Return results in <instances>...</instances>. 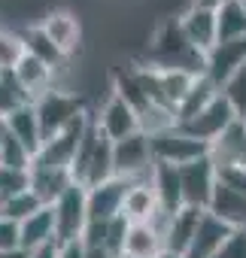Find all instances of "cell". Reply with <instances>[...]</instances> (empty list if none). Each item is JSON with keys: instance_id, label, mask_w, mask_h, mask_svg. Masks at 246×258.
Instances as JSON below:
<instances>
[{"instance_id": "1", "label": "cell", "mask_w": 246, "mask_h": 258, "mask_svg": "<svg viewBox=\"0 0 246 258\" xmlns=\"http://www.w3.org/2000/svg\"><path fill=\"white\" fill-rule=\"evenodd\" d=\"M146 58H149L152 70H189L195 76L207 73V55H201L186 40L179 19H170L155 31V37L146 49Z\"/></svg>"}, {"instance_id": "2", "label": "cell", "mask_w": 246, "mask_h": 258, "mask_svg": "<svg viewBox=\"0 0 246 258\" xmlns=\"http://www.w3.org/2000/svg\"><path fill=\"white\" fill-rule=\"evenodd\" d=\"M34 109H37V118H40V131H43V143L58 137L64 127H70L85 109V100L79 94H67V91H58V88H49L43 97L34 100Z\"/></svg>"}, {"instance_id": "3", "label": "cell", "mask_w": 246, "mask_h": 258, "mask_svg": "<svg viewBox=\"0 0 246 258\" xmlns=\"http://www.w3.org/2000/svg\"><path fill=\"white\" fill-rule=\"evenodd\" d=\"M112 164H115V176H121V179L149 182L152 179V170H155L149 134L137 131V134L125 137V140L112 143Z\"/></svg>"}, {"instance_id": "4", "label": "cell", "mask_w": 246, "mask_h": 258, "mask_svg": "<svg viewBox=\"0 0 246 258\" xmlns=\"http://www.w3.org/2000/svg\"><path fill=\"white\" fill-rule=\"evenodd\" d=\"M55 234H58V243H73V240H82V231L88 225V188L73 182L55 204Z\"/></svg>"}, {"instance_id": "5", "label": "cell", "mask_w": 246, "mask_h": 258, "mask_svg": "<svg viewBox=\"0 0 246 258\" xmlns=\"http://www.w3.org/2000/svg\"><path fill=\"white\" fill-rule=\"evenodd\" d=\"M91 121V112H82L70 127H64V131L52 140H46L34 158L31 167H55V170H70L73 161H76V152H79V143L85 137V127Z\"/></svg>"}, {"instance_id": "6", "label": "cell", "mask_w": 246, "mask_h": 258, "mask_svg": "<svg viewBox=\"0 0 246 258\" xmlns=\"http://www.w3.org/2000/svg\"><path fill=\"white\" fill-rule=\"evenodd\" d=\"M149 146H152V158L158 164H173V167H182L189 161H198V158L210 155V146L207 143L182 134L176 124L167 127V131H161V134H152L149 137Z\"/></svg>"}, {"instance_id": "7", "label": "cell", "mask_w": 246, "mask_h": 258, "mask_svg": "<svg viewBox=\"0 0 246 258\" xmlns=\"http://www.w3.org/2000/svg\"><path fill=\"white\" fill-rule=\"evenodd\" d=\"M179 185H182V204L186 207H198L207 210L216 191V164L210 161V155L189 161L179 167Z\"/></svg>"}, {"instance_id": "8", "label": "cell", "mask_w": 246, "mask_h": 258, "mask_svg": "<svg viewBox=\"0 0 246 258\" xmlns=\"http://www.w3.org/2000/svg\"><path fill=\"white\" fill-rule=\"evenodd\" d=\"M237 118V112H234V106L219 94L210 106H204L195 118H189V121H182V124H176L179 127V131L182 134H189V137H195V140H201V143H213L222 131H225V127L231 124Z\"/></svg>"}, {"instance_id": "9", "label": "cell", "mask_w": 246, "mask_h": 258, "mask_svg": "<svg viewBox=\"0 0 246 258\" xmlns=\"http://www.w3.org/2000/svg\"><path fill=\"white\" fill-rule=\"evenodd\" d=\"M131 179L112 176L94 188H88V222H109L115 216H121L125 207V195L131 191Z\"/></svg>"}, {"instance_id": "10", "label": "cell", "mask_w": 246, "mask_h": 258, "mask_svg": "<svg viewBox=\"0 0 246 258\" xmlns=\"http://www.w3.org/2000/svg\"><path fill=\"white\" fill-rule=\"evenodd\" d=\"M97 124H100V131L106 134L109 143H118V140H125V137H131V134L140 131V115L125 100H121L118 94H112L103 103V109L97 115Z\"/></svg>"}, {"instance_id": "11", "label": "cell", "mask_w": 246, "mask_h": 258, "mask_svg": "<svg viewBox=\"0 0 246 258\" xmlns=\"http://www.w3.org/2000/svg\"><path fill=\"white\" fill-rule=\"evenodd\" d=\"M179 28H182V34H186V40H189L201 55H210L213 46L219 43V37H216V13L207 10V7L192 4V7L179 16Z\"/></svg>"}, {"instance_id": "12", "label": "cell", "mask_w": 246, "mask_h": 258, "mask_svg": "<svg viewBox=\"0 0 246 258\" xmlns=\"http://www.w3.org/2000/svg\"><path fill=\"white\" fill-rule=\"evenodd\" d=\"M243 64H246V37L231 40V43H216L213 52L207 55V76H210V79L219 85V91H222V85H225Z\"/></svg>"}, {"instance_id": "13", "label": "cell", "mask_w": 246, "mask_h": 258, "mask_svg": "<svg viewBox=\"0 0 246 258\" xmlns=\"http://www.w3.org/2000/svg\"><path fill=\"white\" fill-rule=\"evenodd\" d=\"M210 161L219 167H234V164H246V124L240 118H234L225 131L210 143Z\"/></svg>"}, {"instance_id": "14", "label": "cell", "mask_w": 246, "mask_h": 258, "mask_svg": "<svg viewBox=\"0 0 246 258\" xmlns=\"http://www.w3.org/2000/svg\"><path fill=\"white\" fill-rule=\"evenodd\" d=\"M231 234H234V228L225 225L219 216H213V213L207 210V213L201 216V222H198V231H195V240H192L186 258H213Z\"/></svg>"}, {"instance_id": "15", "label": "cell", "mask_w": 246, "mask_h": 258, "mask_svg": "<svg viewBox=\"0 0 246 258\" xmlns=\"http://www.w3.org/2000/svg\"><path fill=\"white\" fill-rule=\"evenodd\" d=\"M207 210H198V207H182L170 216V225H167V234H164V249L173 252V255H182L189 252L192 240H195V231H198V222Z\"/></svg>"}, {"instance_id": "16", "label": "cell", "mask_w": 246, "mask_h": 258, "mask_svg": "<svg viewBox=\"0 0 246 258\" xmlns=\"http://www.w3.org/2000/svg\"><path fill=\"white\" fill-rule=\"evenodd\" d=\"M43 31L49 34V40L61 49L64 58H70L76 49H79V40H82V28H79V19L67 10H55L43 19Z\"/></svg>"}, {"instance_id": "17", "label": "cell", "mask_w": 246, "mask_h": 258, "mask_svg": "<svg viewBox=\"0 0 246 258\" xmlns=\"http://www.w3.org/2000/svg\"><path fill=\"white\" fill-rule=\"evenodd\" d=\"M213 216H219L225 225H231L234 231H246V195L222 185L216 179V191H213V201L207 207Z\"/></svg>"}, {"instance_id": "18", "label": "cell", "mask_w": 246, "mask_h": 258, "mask_svg": "<svg viewBox=\"0 0 246 258\" xmlns=\"http://www.w3.org/2000/svg\"><path fill=\"white\" fill-rule=\"evenodd\" d=\"M7 127H10V134L37 158V152H40V146H43V131H40V118H37L34 103H25V106H19L16 112H10V115H7Z\"/></svg>"}, {"instance_id": "19", "label": "cell", "mask_w": 246, "mask_h": 258, "mask_svg": "<svg viewBox=\"0 0 246 258\" xmlns=\"http://www.w3.org/2000/svg\"><path fill=\"white\" fill-rule=\"evenodd\" d=\"M49 243H58V234H55V210L52 207H43L40 213H34L31 219L22 222V249L31 255Z\"/></svg>"}, {"instance_id": "20", "label": "cell", "mask_w": 246, "mask_h": 258, "mask_svg": "<svg viewBox=\"0 0 246 258\" xmlns=\"http://www.w3.org/2000/svg\"><path fill=\"white\" fill-rule=\"evenodd\" d=\"M152 188H155V198H158V207L164 213H176L182 210V185H179V167L173 164H158L155 161V170H152Z\"/></svg>"}, {"instance_id": "21", "label": "cell", "mask_w": 246, "mask_h": 258, "mask_svg": "<svg viewBox=\"0 0 246 258\" xmlns=\"http://www.w3.org/2000/svg\"><path fill=\"white\" fill-rule=\"evenodd\" d=\"M112 94H118L140 118L149 115V109H155V103L149 100V94H146V88H143V82L137 76V67L134 70H115V76H112Z\"/></svg>"}, {"instance_id": "22", "label": "cell", "mask_w": 246, "mask_h": 258, "mask_svg": "<svg viewBox=\"0 0 246 258\" xmlns=\"http://www.w3.org/2000/svg\"><path fill=\"white\" fill-rule=\"evenodd\" d=\"M73 185V176L70 170H55V167H31V191L46 204L52 207L67 188Z\"/></svg>"}, {"instance_id": "23", "label": "cell", "mask_w": 246, "mask_h": 258, "mask_svg": "<svg viewBox=\"0 0 246 258\" xmlns=\"http://www.w3.org/2000/svg\"><path fill=\"white\" fill-rule=\"evenodd\" d=\"M222 91H219V85L207 76V73H201L198 79H195V85H192V91L182 97V103L173 109V118H176V124H182V121H189V118H195L204 106H210L216 97H219Z\"/></svg>"}, {"instance_id": "24", "label": "cell", "mask_w": 246, "mask_h": 258, "mask_svg": "<svg viewBox=\"0 0 246 258\" xmlns=\"http://www.w3.org/2000/svg\"><path fill=\"white\" fill-rule=\"evenodd\" d=\"M155 213H158V198H155L152 179H149V182H134L131 191L125 195L121 216H125L131 225H140V222H149Z\"/></svg>"}, {"instance_id": "25", "label": "cell", "mask_w": 246, "mask_h": 258, "mask_svg": "<svg viewBox=\"0 0 246 258\" xmlns=\"http://www.w3.org/2000/svg\"><path fill=\"white\" fill-rule=\"evenodd\" d=\"M16 73V79H19V85L25 88V94L31 97V100H37V97H43L49 88H55L52 85V67H46L43 61H37V58H31V55H25L22 58V64L13 70Z\"/></svg>"}, {"instance_id": "26", "label": "cell", "mask_w": 246, "mask_h": 258, "mask_svg": "<svg viewBox=\"0 0 246 258\" xmlns=\"http://www.w3.org/2000/svg\"><path fill=\"white\" fill-rule=\"evenodd\" d=\"M161 252H167V249H164V240H161V234H155L146 222L128 228L125 255H121V258H158Z\"/></svg>"}, {"instance_id": "27", "label": "cell", "mask_w": 246, "mask_h": 258, "mask_svg": "<svg viewBox=\"0 0 246 258\" xmlns=\"http://www.w3.org/2000/svg\"><path fill=\"white\" fill-rule=\"evenodd\" d=\"M216 37L219 43L246 37V0H231L216 10Z\"/></svg>"}, {"instance_id": "28", "label": "cell", "mask_w": 246, "mask_h": 258, "mask_svg": "<svg viewBox=\"0 0 246 258\" xmlns=\"http://www.w3.org/2000/svg\"><path fill=\"white\" fill-rule=\"evenodd\" d=\"M22 40H25V49H28V55L31 58H37V61H43L46 67H52V70H61L64 67V55H61V49L49 40V34L43 31V25H34V28H28L25 34H22Z\"/></svg>"}, {"instance_id": "29", "label": "cell", "mask_w": 246, "mask_h": 258, "mask_svg": "<svg viewBox=\"0 0 246 258\" xmlns=\"http://www.w3.org/2000/svg\"><path fill=\"white\" fill-rule=\"evenodd\" d=\"M195 73L189 70H158V85H161V94H164V103L170 109H176L182 103V97L192 91L195 85Z\"/></svg>"}, {"instance_id": "30", "label": "cell", "mask_w": 246, "mask_h": 258, "mask_svg": "<svg viewBox=\"0 0 246 258\" xmlns=\"http://www.w3.org/2000/svg\"><path fill=\"white\" fill-rule=\"evenodd\" d=\"M25 103H34V100L25 94V88L19 85L16 73L13 70H4V73H0V112L10 115V112H16Z\"/></svg>"}, {"instance_id": "31", "label": "cell", "mask_w": 246, "mask_h": 258, "mask_svg": "<svg viewBox=\"0 0 246 258\" xmlns=\"http://www.w3.org/2000/svg\"><path fill=\"white\" fill-rule=\"evenodd\" d=\"M46 204L28 188V191H22V195H16V198H10V201H4V216L7 219H13V222H25V219H31L34 213H40Z\"/></svg>"}, {"instance_id": "32", "label": "cell", "mask_w": 246, "mask_h": 258, "mask_svg": "<svg viewBox=\"0 0 246 258\" xmlns=\"http://www.w3.org/2000/svg\"><path fill=\"white\" fill-rule=\"evenodd\" d=\"M25 55H28L25 40L19 34H13V31L0 28V73H4V70H16Z\"/></svg>"}, {"instance_id": "33", "label": "cell", "mask_w": 246, "mask_h": 258, "mask_svg": "<svg viewBox=\"0 0 246 258\" xmlns=\"http://www.w3.org/2000/svg\"><path fill=\"white\" fill-rule=\"evenodd\" d=\"M31 188V170H19V167H7L0 164V198L10 201L22 191Z\"/></svg>"}, {"instance_id": "34", "label": "cell", "mask_w": 246, "mask_h": 258, "mask_svg": "<svg viewBox=\"0 0 246 258\" xmlns=\"http://www.w3.org/2000/svg\"><path fill=\"white\" fill-rule=\"evenodd\" d=\"M0 164H7V167H19V170H31V164H34V155L13 137V134H7L4 137V143H0Z\"/></svg>"}, {"instance_id": "35", "label": "cell", "mask_w": 246, "mask_h": 258, "mask_svg": "<svg viewBox=\"0 0 246 258\" xmlns=\"http://www.w3.org/2000/svg\"><path fill=\"white\" fill-rule=\"evenodd\" d=\"M222 97L234 106V112H237V118L246 112V64L222 85Z\"/></svg>"}, {"instance_id": "36", "label": "cell", "mask_w": 246, "mask_h": 258, "mask_svg": "<svg viewBox=\"0 0 246 258\" xmlns=\"http://www.w3.org/2000/svg\"><path fill=\"white\" fill-rule=\"evenodd\" d=\"M128 228H131V222H128L125 216H115V219L106 222V249H109L115 258L125 255V237H128Z\"/></svg>"}, {"instance_id": "37", "label": "cell", "mask_w": 246, "mask_h": 258, "mask_svg": "<svg viewBox=\"0 0 246 258\" xmlns=\"http://www.w3.org/2000/svg\"><path fill=\"white\" fill-rule=\"evenodd\" d=\"M22 249V225L13 219H0V252H13Z\"/></svg>"}, {"instance_id": "38", "label": "cell", "mask_w": 246, "mask_h": 258, "mask_svg": "<svg viewBox=\"0 0 246 258\" xmlns=\"http://www.w3.org/2000/svg\"><path fill=\"white\" fill-rule=\"evenodd\" d=\"M216 179L240 195H246V164H234V167H219L216 170Z\"/></svg>"}, {"instance_id": "39", "label": "cell", "mask_w": 246, "mask_h": 258, "mask_svg": "<svg viewBox=\"0 0 246 258\" xmlns=\"http://www.w3.org/2000/svg\"><path fill=\"white\" fill-rule=\"evenodd\" d=\"M213 258H246V231H234Z\"/></svg>"}, {"instance_id": "40", "label": "cell", "mask_w": 246, "mask_h": 258, "mask_svg": "<svg viewBox=\"0 0 246 258\" xmlns=\"http://www.w3.org/2000/svg\"><path fill=\"white\" fill-rule=\"evenodd\" d=\"M58 258H85V246H82V240L61 243V249H58Z\"/></svg>"}, {"instance_id": "41", "label": "cell", "mask_w": 246, "mask_h": 258, "mask_svg": "<svg viewBox=\"0 0 246 258\" xmlns=\"http://www.w3.org/2000/svg\"><path fill=\"white\" fill-rule=\"evenodd\" d=\"M58 249H61V243H49V246L31 252V258H58Z\"/></svg>"}, {"instance_id": "42", "label": "cell", "mask_w": 246, "mask_h": 258, "mask_svg": "<svg viewBox=\"0 0 246 258\" xmlns=\"http://www.w3.org/2000/svg\"><path fill=\"white\" fill-rule=\"evenodd\" d=\"M195 4H198V7H207V10H213V13H216L219 7H225V4H231V0H195Z\"/></svg>"}, {"instance_id": "43", "label": "cell", "mask_w": 246, "mask_h": 258, "mask_svg": "<svg viewBox=\"0 0 246 258\" xmlns=\"http://www.w3.org/2000/svg\"><path fill=\"white\" fill-rule=\"evenodd\" d=\"M0 258H31L25 249H13V252H0Z\"/></svg>"}, {"instance_id": "44", "label": "cell", "mask_w": 246, "mask_h": 258, "mask_svg": "<svg viewBox=\"0 0 246 258\" xmlns=\"http://www.w3.org/2000/svg\"><path fill=\"white\" fill-rule=\"evenodd\" d=\"M10 134V127H7V115L0 112V143H4V137Z\"/></svg>"}, {"instance_id": "45", "label": "cell", "mask_w": 246, "mask_h": 258, "mask_svg": "<svg viewBox=\"0 0 246 258\" xmlns=\"http://www.w3.org/2000/svg\"><path fill=\"white\" fill-rule=\"evenodd\" d=\"M158 258H182V255H173V252H161Z\"/></svg>"}, {"instance_id": "46", "label": "cell", "mask_w": 246, "mask_h": 258, "mask_svg": "<svg viewBox=\"0 0 246 258\" xmlns=\"http://www.w3.org/2000/svg\"><path fill=\"white\" fill-rule=\"evenodd\" d=\"M0 219H4V198H0Z\"/></svg>"}, {"instance_id": "47", "label": "cell", "mask_w": 246, "mask_h": 258, "mask_svg": "<svg viewBox=\"0 0 246 258\" xmlns=\"http://www.w3.org/2000/svg\"><path fill=\"white\" fill-rule=\"evenodd\" d=\"M240 121H243V124H246V112H243V115H240Z\"/></svg>"}]
</instances>
